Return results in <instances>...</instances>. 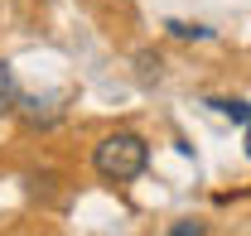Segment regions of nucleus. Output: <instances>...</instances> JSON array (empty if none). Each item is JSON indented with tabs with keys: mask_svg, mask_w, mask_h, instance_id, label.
<instances>
[{
	"mask_svg": "<svg viewBox=\"0 0 251 236\" xmlns=\"http://www.w3.org/2000/svg\"><path fill=\"white\" fill-rule=\"evenodd\" d=\"M15 111L29 120V125H53V120L63 116L58 96H20V106H15Z\"/></svg>",
	"mask_w": 251,
	"mask_h": 236,
	"instance_id": "f03ea898",
	"label": "nucleus"
},
{
	"mask_svg": "<svg viewBox=\"0 0 251 236\" xmlns=\"http://www.w3.org/2000/svg\"><path fill=\"white\" fill-rule=\"evenodd\" d=\"M169 236H203V222H174Z\"/></svg>",
	"mask_w": 251,
	"mask_h": 236,
	"instance_id": "423d86ee",
	"label": "nucleus"
},
{
	"mask_svg": "<svg viewBox=\"0 0 251 236\" xmlns=\"http://www.w3.org/2000/svg\"><path fill=\"white\" fill-rule=\"evenodd\" d=\"M169 34H179V39H208V29H203V24H179V20L169 24Z\"/></svg>",
	"mask_w": 251,
	"mask_h": 236,
	"instance_id": "39448f33",
	"label": "nucleus"
},
{
	"mask_svg": "<svg viewBox=\"0 0 251 236\" xmlns=\"http://www.w3.org/2000/svg\"><path fill=\"white\" fill-rule=\"evenodd\" d=\"M20 106V87H15V72H10V63L0 58V111H15Z\"/></svg>",
	"mask_w": 251,
	"mask_h": 236,
	"instance_id": "7ed1b4c3",
	"label": "nucleus"
},
{
	"mask_svg": "<svg viewBox=\"0 0 251 236\" xmlns=\"http://www.w3.org/2000/svg\"><path fill=\"white\" fill-rule=\"evenodd\" d=\"M208 106H213L218 116H232V120H242V125H251V106L247 101H227V96H222V101H208Z\"/></svg>",
	"mask_w": 251,
	"mask_h": 236,
	"instance_id": "20e7f679",
	"label": "nucleus"
},
{
	"mask_svg": "<svg viewBox=\"0 0 251 236\" xmlns=\"http://www.w3.org/2000/svg\"><path fill=\"white\" fill-rule=\"evenodd\" d=\"M145 164H150V145H145L135 130H111V135L92 149V169L106 178V183H130V178L145 174Z\"/></svg>",
	"mask_w": 251,
	"mask_h": 236,
	"instance_id": "f257e3e1",
	"label": "nucleus"
},
{
	"mask_svg": "<svg viewBox=\"0 0 251 236\" xmlns=\"http://www.w3.org/2000/svg\"><path fill=\"white\" fill-rule=\"evenodd\" d=\"M247 154H251V125H247Z\"/></svg>",
	"mask_w": 251,
	"mask_h": 236,
	"instance_id": "0eeeda50",
	"label": "nucleus"
}]
</instances>
